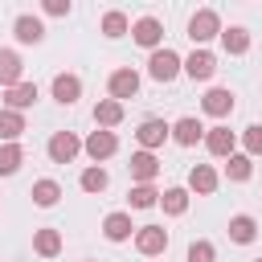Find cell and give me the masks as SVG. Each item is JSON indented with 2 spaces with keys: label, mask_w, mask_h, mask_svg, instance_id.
Listing matches in <instances>:
<instances>
[{
  "label": "cell",
  "mask_w": 262,
  "mask_h": 262,
  "mask_svg": "<svg viewBox=\"0 0 262 262\" xmlns=\"http://www.w3.org/2000/svg\"><path fill=\"white\" fill-rule=\"evenodd\" d=\"M102 37H111V41H119V37H127L131 33V20H127V12H119V8H111V12H102Z\"/></svg>",
  "instance_id": "25"
},
{
  "label": "cell",
  "mask_w": 262,
  "mask_h": 262,
  "mask_svg": "<svg viewBox=\"0 0 262 262\" xmlns=\"http://www.w3.org/2000/svg\"><path fill=\"white\" fill-rule=\"evenodd\" d=\"M131 41L143 45V49H160V41H164V25H160L156 16H139V20L131 25Z\"/></svg>",
  "instance_id": "8"
},
{
  "label": "cell",
  "mask_w": 262,
  "mask_h": 262,
  "mask_svg": "<svg viewBox=\"0 0 262 262\" xmlns=\"http://www.w3.org/2000/svg\"><path fill=\"white\" fill-rule=\"evenodd\" d=\"M233 102H237V98H233L229 86H213V90L201 98V111L213 115V119H225V115H233Z\"/></svg>",
  "instance_id": "9"
},
{
  "label": "cell",
  "mask_w": 262,
  "mask_h": 262,
  "mask_svg": "<svg viewBox=\"0 0 262 262\" xmlns=\"http://www.w3.org/2000/svg\"><path fill=\"white\" fill-rule=\"evenodd\" d=\"M180 70H184V57H180L176 49H168V45L151 49V57H147V74H151L156 82H172Z\"/></svg>",
  "instance_id": "2"
},
{
  "label": "cell",
  "mask_w": 262,
  "mask_h": 262,
  "mask_svg": "<svg viewBox=\"0 0 262 262\" xmlns=\"http://www.w3.org/2000/svg\"><path fill=\"white\" fill-rule=\"evenodd\" d=\"M45 151H49V160H53V164H70V160L82 151V139H78L74 131H53V135H49V143H45Z\"/></svg>",
  "instance_id": "3"
},
{
  "label": "cell",
  "mask_w": 262,
  "mask_h": 262,
  "mask_svg": "<svg viewBox=\"0 0 262 262\" xmlns=\"http://www.w3.org/2000/svg\"><path fill=\"white\" fill-rule=\"evenodd\" d=\"M254 237H258V221H254L250 213H233V217H229V242L250 246Z\"/></svg>",
  "instance_id": "19"
},
{
  "label": "cell",
  "mask_w": 262,
  "mask_h": 262,
  "mask_svg": "<svg viewBox=\"0 0 262 262\" xmlns=\"http://www.w3.org/2000/svg\"><path fill=\"white\" fill-rule=\"evenodd\" d=\"M12 33H16V41H20V45H41V41H45V25H41L37 16H29V12H25V16H16Z\"/></svg>",
  "instance_id": "17"
},
{
  "label": "cell",
  "mask_w": 262,
  "mask_h": 262,
  "mask_svg": "<svg viewBox=\"0 0 262 262\" xmlns=\"http://www.w3.org/2000/svg\"><path fill=\"white\" fill-rule=\"evenodd\" d=\"M160 205H164L168 217L188 213V188H164V192H160Z\"/></svg>",
  "instance_id": "29"
},
{
  "label": "cell",
  "mask_w": 262,
  "mask_h": 262,
  "mask_svg": "<svg viewBox=\"0 0 262 262\" xmlns=\"http://www.w3.org/2000/svg\"><path fill=\"white\" fill-rule=\"evenodd\" d=\"M127 201H131V209H151V205H160V192H156V184H131Z\"/></svg>",
  "instance_id": "31"
},
{
  "label": "cell",
  "mask_w": 262,
  "mask_h": 262,
  "mask_svg": "<svg viewBox=\"0 0 262 262\" xmlns=\"http://www.w3.org/2000/svg\"><path fill=\"white\" fill-rule=\"evenodd\" d=\"M221 45H225V53L242 57V53H250V33L242 25H229V29H221Z\"/></svg>",
  "instance_id": "26"
},
{
  "label": "cell",
  "mask_w": 262,
  "mask_h": 262,
  "mask_svg": "<svg viewBox=\"0 0 262 262\" xmlns=\"http://www.w3.org/2000/svg\"><path fill=\"white\" fill-rule=\"evenodd\" d=\"M53 98H57L61 106H74V102L82 98V78H78V74H57V78H53Z\"/></svg>",
  "instance_id": "15"
},
{
  "label": "cell",
  "mask_w": 262,
  "mask_h": 262,
  "mask_svg": "<svg viewBox=\"0 0 262 262\" xmlns=\"http://www.w3.org/2000/svg\"><path fill=\"white\" fill-rule=\"evenodd\" d=\"M217 172H213V164H192L188 168V192H196V196H213L217 192Z\"/></svg>",
  "instance_id": "13"
},
{
  "label": "cell",
  "mask_w": 262,
  "mask_h": 262,
  "mask_svg": "<svg viewBox=\"0 0 262 262\" xmlns=\"http://www.w3.org/2000/svg\"><path fill=\"white\" fill-rule=\"evenodd\" d=\"M205 147H209V156L229 160V156H233V147H237V135H233L229 127H209V131H205Z\"/></svg>",
  "instance_id": "11"
},
{
  "label": "cell",
  "mask_w": 262,
  "mask_h": 262,
  "mask_svg": "<svg viewBox=\"0 0 262 262\" xmlns=\"http://www.w3.org/2000/svg\"><path fill=\"white\" fill-rule=\"evenodd\" d=\"M33 250H37L41 258H57V254H61V233H57L53 225H41V229L33 233Z\"/></svg>",
  "instance_id": "21"
},
{
  "label": "cell",
  "mask_w": 262,
  "mask_h": 262,
  "mask_svg": "<svg viewBox=\"0 0 262 262\" xmlns=\"http://www.w3.org/2000/svg\"><path fill=\"white\" fill-rule=\"evenodd\" d=\"M106 90H111V98H115V102L135 98V94H139V74H135L131 66H123V70H115V74L106 78Z\"/></svg>",
  "instance_id": "6"
},
{
  "label": "cell",
  "mask_w": 262,
  "mask_h": 262,
  "mask_svg": "<svg viewBox=\"0 0 262 262\" xmlns=\"http://www.w3.org/2000/svg\"><path fill=\"white\" fill-rule=\"evenodd\" d=\"M82 151H86L94 164H102V160H111V156L119 151V135H115V131H90L86 143H82Z\"/></svg>",
  "instance_id": "5"
},
{
  "label": "cell",
  "mask_w": 262,
  "mask_h": 262,
  "mask_svg": "<svg viewBox=\"0 0 262 262\" xmlns=\"http://www.w3.org/2000/svg\"><path fill=\"white\" fill-rule=\"evenodd\" d=\"M41 8H45L49 16H70V8H74V4H70V0H45Z\"/></svg>",
  "instance_id": "34"
},
{
  "label": "cell",
  "mask_w": 262,
  "mask_h": 262,
  "mask_svg": "<svg viewBox=\"0 0 262 262\" xmlns=\"http://www.w3.org/2000/svg\"><path fill=\"white\" fill-rule=\"evenodd\" d=\"M94 123H98V131L119 127V123H123V102H115V98H98V102H94Z\"/></svg>",
  "instance_id": "18"
},
{
  "label": "cell",
  "mask_w": 262,
  "mask_h": 262,
  "mask_svg": "<svg viewBox=\"0 0 262 262\" xmlns=\"http://www.w3.org/2000/svg\"><path fill=\"white\" fill-rule=\"evenodd\" d=\"M78 184H82V192H106L111 176H106V168H102V164H90V168L78 176Z\"/></svg>",
  "instance_id": "28"
},
{
  "label": "cell",
  "mask_w": 262,
  "mask_h": 262,
  "mask_svg": "<svg viewBox=\"0 0 262 262\" xmlns=\"http://www.w3.org/2000/svg\"><path fill=\"white\" fill-rule=\"evenodd\" d=\"M213 70H217V57H213L209 49H192V53L184 57V74H188L192 82H209Z\"/></svg>",
  "instance_id": "10"
},
{
  "label": "cell",
  "mask_w": 262,
  "mask_h": 262,
  "mask_svg": "<svg viewBox=\"0 0 262 262\" xmlns=\"http://www.w3.org/2000/svg\"><path fill=\"white\" fill-rule=\"evenodd\" d=\"M29 196H33V205H37V209H53V205L61 201V184L45 176V180H37V184H33V192H29Z\"/></svg>",
  "instance_id": "23"
},
{
  "label": "cell",
  "mask_w": 262,
  "mask_h": 262,
  "mask_svg": "<svg viewBox=\"0 0 262 262\" xmlns=\"http://www.w3.org/2000/svg\"><path fill=\"white\" fill-rule=\"evenodd\" d=\"M258 262H262V258H258Z\"/></svg>",
  "instance_id": "36"
},
{
  "label": "cell",
  "mask_w": 262,
  "mask_h": 262,
  "mask_svg": "<svg viewBox=\"0 0 262 262\" xmlns=\"http://www.w3.org/2000/svg\"><path fill=\"white\" fill-rule=\"evenodd\" d=\"M250 172H254V160H250L246 151H233V156L225 160V176H229L233 184H242V180H250Z\"/></svg>",
  "instance_id": "27"
},
{
  "label": "cell",
  "mask_w": 262,
  "mask_h": 262,
  "mask_svg": "<svg viewBox=\"0 0 262 262\" xmlns=\"http://www.w3.org/2000/svg\"><path fill=\"white\" fill-rule=\"evenodd\" d=\"M188 37H192L196 49H205V41L221 37V16H217L213 8H196V12L188 16Z\"/></svg>",
  "instance_id": "1"
},
{
  "label": "cell",
  "mask_w": 262,
  "mask_h": 262,
  "mask_svg": "<svg viewBox=\"0 0 262 262\" xmlns=\"http://www.w3.org/2000/svg\"><path fill=\"white\" fill-rule=\"evenodd\" d=\"M127 172H131L135 184H151V180L160 176V160H156V151H135L131 164H127Z\"/></svg>",
  "instance_id": "12"
},
{
  "label": "cell",
  "mask_w": 262,
  "mask_h": 262,
  "mask_svg": "<svg viewBox=\"0 0 262 262\" xmlns=\"http://www.w3.org/2000/svg\"><path fill=\"white\" fill-rule=\"evenodd\" d=\"M172 135V127L164 123V119H143L139 123V131H135V139H139V151H156V147H164V139Z\"/></svg>",
  "instance_id": "7"
},
{
  "label": "cell",
  "mask_w": 262,
  "mask_h": 262,
  "mask_svg": "<svg viewBox=\"0 0 262 262\" xmlns=\"http://www.w3.org/2000/svg\"><path fill=\"white\" fill-rule=\"evenodd\" d=\"M242 143H246V156H250V160H254V156H262V123L246 127V131H242Z\"/></svg>",
  "instance_id": "33"
},
{
  "label": "cell",
  "mask_w": 262,
  "mask_h": 262,
  "mask_svg": "<svg viewBox=\"0 0 262 262\" xmlns=\"http://www.w3.org/2000/svg\"><path fill=\"white\" fill-rule=\"evenodd\" d=\"M86 262H94V258H86Z\"/></svg>",
  "instance_id": "35"
},
{
  "label": "cell",
  "mask_w": 262,
  "mask_h": 262,
  "mask_svg": "<svg viewBox=\"0 0 262 262\" xmlns=\"http://www.w3.org/2000/svg\"><path fill=\"white\" fill-rule=\"evenodd\" d=\"M168 139H176L180 147H196V143L205 139V127H201V119L184 115V119H176V123H172V135H168Z\"/></svg>",
  "instance_id": "14"
},
{
  "label": "cell",
  "mask_w": 262,
  "mask_h": 262,
  "mask_svg": "<svg viewBox=\"0 0 262 262\" xmlns=\"http://www.w3.org/2000/svg\"><path fill=\"white\" fill-rule=\"evenodd\" d=\"M33 102H37V82H16L12 90H4V106L8 111H20L25 115Z\"/></svg>",
  "instance_id": "16"
},
{
  "label": "cell",
  "mask_w": 262,
  "mask_h": 262,
  "mask_svg": "<svg viewBox=\"0 0 262 262\" xmlns=\"http://www.w3.org/2000/svg\"><path fill=\"white\" fill-rule=\"evenodd\" d=\"M20 164H25V147L20 143H0V176L20 172Z\"/></svg>",
  "instance_id": "30"
},
{
  "label": "cell",
  "mask_w": 262,
  "mask_h": 262,
  "mask_svg": "<svg viewBox=\"0 0 262 262\" xmlns=\"http://www.w3.org/2000/svg\"><path fill=\"white\" fill-rule=\"evenodd\" d=\"M188 262H217V246L205 242V237H196V242L188 246Z\"/></svg>",
  "instance_id": "32"
},
{
  "label": "cell",
  "mask_w": 262,
  "mask_h": 262,
  "mask_svg": "<svg viewBox=\"0 0 262 262\" xmlns=\"http://www.w3.org/2000/svg\"><path fill=\"white\" fill-rule=\"evenodd\" d=\"M20 74H25V66H20V57H16L12 49H0V86H4V90H12L16 82H25Z\"/></svg>",
  "instance_id": "22"
},
{
  "label": "cell",
  "mask_w": 262,
  "mask_h": 262,
  "mask_svg": "<svg viewBox=\"0 0 262 262\" xmlns=\"http://www.w3.org/2000/svg\"><path fill=\"white\" fill-rule=\"evenodd\" d=\"M20 135H25V115L0 106V139H4V143H16Z\"/></svg>",
  "instance_id": "24"
},
{
  "label": "cell",
  "mask_w": 262,
  "mask_h": 262,
  "mask_svg": "<svg viewBox=\"0 0 262 262\" xmlns=\"http://www.w3.org/2000/svg\"><path fill=\"white\" fill-rule=\"evenodd\" d=\"M135 250H139L143 258L164 254V250H168V229H164V225H139V229H135Z\"/></svg>",
  "instance_id": "4"
},
{
  "label": "cell",
  "mask_w": 262,
  "mask_h": 262,
  "mask_svg": "<svg viewBox=\"0 0 262 262\" xmlns=\"http://www.w3.org/2000/svg\"><path fill=\"white\" fill-rule=\"evenodd\" d=\"M102 233H106V242H127V237L135 233V225H131V213H106V221H102Z\"/></svg>",
  "instance_id": "20"
}]
</instances>
